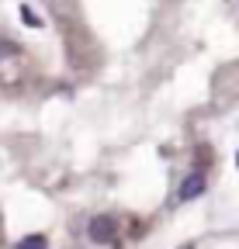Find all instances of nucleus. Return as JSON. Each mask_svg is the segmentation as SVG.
Wrapping results in <instances>:
<instances>
[{
  "label": "nucleus",
  "instance_id": "7ed1b4c3",
  "mask_svg": "<svg viewBox=\"0 0 239 249\" xmlns=\"http://www.w3.org/2000/svg\"><path fill=\"white\" fill-rule=\"evenodd\" d=\"M18 249H49V239H45L42 232H35V235H24V239L18 242Z\"/></svg>",
  "mask_w": 239,
  "mask_h": 249
},
{
  "label": "nucleus",
  "instance_id": "f03ea898",
  "mask_svg": "<svg viewBox=\"0 0 239 249\" xmlns=\"http://www.w3.org/2000/svg\"><path fill=\"white\" fill-rule=\"evenodd\" d=\"M204 191H208V177H204L201 170H194V173L184 177L181 191H177V201H194V197H201Z\"/></svg>",
  "mask_w": 239,
  "mask_h": 249
},
{
  "label": "nucleus",
  "instance_id": "f257e3e1",
  "mask_svg": "<svg viewBox=\"0 0 239 249\" xmlns=\"http://www.w3.org/2000/svg\"><path fill=\"white\" fill-rule=\"evenodd\" d=\"M87 235H91L94 246L114 242V239H118V218H111V214H94L91 225H87Z\"/></svg>",
  "mask_w": 239,
  "mask_h": 249
},
{
  "label": "nucleus",
  "instance_id": "423d86ee",
  "mask_svg": "<svg viewBox=\"0 0 239 249\" xmlns=\"http://www.w3.org/2000/svg\"><path fill=\"white\" fill-rule=\"evenodd\" d=\"M236 166H239V156H236Z\"/></svg>",
  "mask_w": 239,
  "mask_h": 249
},
{
  "label": "nucleus",
  "instance_id": "20e7f679",
  "mask_svg": "<svg viewBox=\"0 0 239 249\" xmlns=\"http://www.w3.org/2000/svg\"><path fill=\"white\" fill-rule=\"evenodd\" d=\"M21 21H24L28 28H42V24H45V21H42V18L32 11V7H28V4H21Z\"/></svg>",
  "mask_w": 239,
  "mask_h": 249
},
{
  "label": "nucleus",
  "instance_id": "39448f33",
  "mask_svg": "<svg viewBox=\"0 0 239 249\" xmlns=\"http://www.w3.org/2000/svg\"><path fill=\"white\" fill-rule=\"evenodd\" d=\"M0 55H21V49L14 42H0Z\"/></svg>",
  "mask_w": 239,
  "mask_h": 249
}]
</instances>
